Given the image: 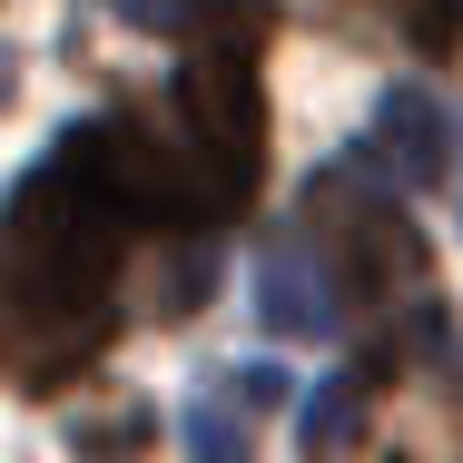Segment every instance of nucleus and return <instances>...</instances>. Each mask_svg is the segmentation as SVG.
Returning a JSON list of instances; mask_svg holds the SVG:
<instances>
[{
    "instance_id": "1",
    "label": "nucleus",
    "mask_w": 463,
    "mask_h": 463,
    "mask_svg": "<svg viewBox=\"0 0 463 463\" xmlns=\"http://www.w3.org/2000/svg\"><path fill=\"white\" fill-rule=\"evenodd\" d=\"M128 237H148L118 187L60 138L50 168L10 187L0 217V374L20 394H60L70 374H90L118 335V277H128Z\"/></svg>"
},
{
    "instance_id": "2",
    "label": "nucleus",
    "mask_w": 463,
    "mask_h": 463,
    "mask_svg": "<svg viewBox=\"0 0 463 463\" xmlns=\"http://www.w3.org/2000/svg\"><path fill=\"white\" fill-rule=\"evenodd\" d=\"M306 227L326 237L335 277H345V306L374 326V345L404 365V355H434V365L463 374V345L444 326V296H434V267H424V237L404 227V207L365 178V168H326L306 187Z\"/></svg>"
},
{
    "instance_id": "3",
    "label": "nucleus",
    "mask_w": 463,
    "mask_h": 463,
    "mask_svg": "<svg viewBox=\"0 0 463 463\" xmlns=\"http://www.w3.org/2000/svg\"><path fill=\"white\" fill-rule=\"evenodd\" d=\"M267 30H277V10L267 0H207L197 20H187V70H178V109L187 138H197V158L217 168V187L247 207L257 178H267Z\"/></svg>"
},
{
    "instance_id": "4",
    "label": "nucleus",
    "mask_w": 463,
    "mask_h": 463,
    "mask_svg": "<svg viewBox=\"0 0 463 463\" xmlns=\"http://www.w3.org/2000/svg\"><path fill=\"white\" fill-rule=\"evenodd\" d=\"M257 316H267L277 335H345V326H355L345 277H335V257H326L316 227H296V237H277V247L257 257Z\"/></svg>"
},
{
    "instance_id": "5",
    "label": "nucleus",
    "mask_w": 463,
    "mask_h": 463,
    "mask_svg": "<svg viewBox=\"0 0 463 463\" xmlns=\"http://www.w3.org/2000/svg\"><path fill=\"white\" fill-rule=\"evenodd\" d=\"M444 148H454V128H444V109L424 90H384L374 109V168L394 187H434L444 178Z\"/></svg>"
},
{
    "instance_id": "6",
    "label": "nucleus",
    "mask_w": 463,
    "mask_h": 463,
    "mask_svg": "<svg viewBox=\"0 0 463 463\" xmlns=\"http://www.w3.org/2000/svg\"><path fill=\"white\" fill-rule=\"evenodd\" d=\"M277 394H286V374H277V365H237V374H217V384H207V404L187 414V444H197L207 463L247 454V444H257V414H267Z\"/></svg>"
},
{
    "instance_id": "7",
    "label": "nucleus",
    "mask_w": 463,
    "mask_h": 463,
    "mask_svg": "<svg viewBox=\"0 0 463 463\" xmlns=\"http://www.w3.org/2000/svg\"><path fill=\"white\" fill-rule=\"evenodd\" d=\"M374 394H384V384H374V365L335 374V384H316V394H306V414H296L306 454H355V444H365V404H374Z\"/></svg>"
},
{
    "instance_id": "8",
    "label": "nucleus",
    "mask_w": 463,
    "mask_h": 463,
    "mask_svg": "<svg viewBox=\"0 0 463 463\" xmlns=\"http://www.w3.org/2000/svg\"><path fill=\"white\" fill-rule=\"evenodd\" d=\"M99 10H109V20H128V30H187L207 0H99Z\"/></svg>"
},
{
    "instance_id": "9",
    "label": "nucleus",
    "mask_w": 463,
    "mask_h": 463,
    "mask_svg": "<svg viewBox=\"0 0 463 463\" xmlns=\"http://www.w3.org/2000/svg\"><path fill=\"white\" fill-rule=\"evenodd\" d=\"M365 10H404L424 50H444V40H454V30H463V10H454V0H365Z\"/></svg>"
}]
</instances>
